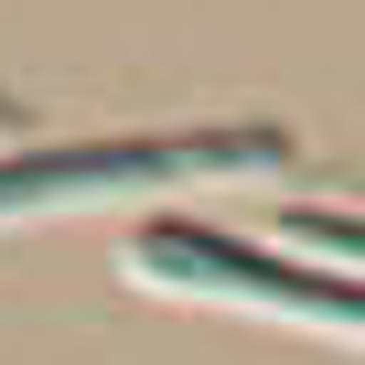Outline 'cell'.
I'll return each instance as SVG.
<instances>
[{
	"instance_id": "1",
	"label": "cell",
	"mask_w": 365,
	"mask_h": 365,
	"mask_svg": "<svg viewBox=\"0 0 365 365\" xmlns=\"http://www.w3.org/2000/svg\"><path fill=\"white\" fill-rule=\"evenodd\" d=\"M279 129H172V140H86V150H11L0 161V215L11 205H65L97 182H161V172H247L279 161Z\"/></svg>"
},
{
	"instance_id": "2",
	"label": "cell",
	"mask_w": 365,
	"mask_h": 365,
	"mask_svg": "<svg viewBox=\"0 0 365 365\" xmlns=\"http://www.w3.org/2000/svg\"><path fill=\"white\" fill-rule=\"evenodd\" d=\"M140 269L172 279V290H237V301H279V312H312V322H354L365 333V279H333V269H290L247 237H215V226H140Z\"/></svg>"
},
{
	"instance_id": "3",
	"label": "cell",
	"mask_w": 365,
	"mask_h": 365,
	"mask_svg": "<svg viewBox=\"0 0 365 365\" xmlns=\"http://www.w3.org/2000/svg\"><path fill=\"white\" fill-rule=\"evenodd\" d=\"M290 237L301 247H333V258H365V226L354 215H290Z\"/></svg>"
}]
</instances>
